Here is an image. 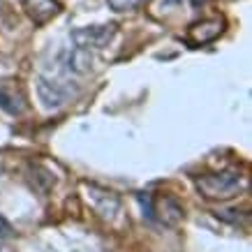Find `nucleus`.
<instances>
[{
	"label": "nucleus",
	"mask_w": 252,
	"mask_h": 252,
	"mask_svg": "<svg viewBox=\"0 0 252 252\" xmlns=\"http://www.w3.org/2000/svg\"><path fill=\"white\" fill-rule=\"evenodd\" d=\"M116 35L114 26H88V28H77L72 32V42L81 49H102L107 46Z\"/></svg>",
	"instance_id": "obj_2"
},
{
	"label": "nucleus",
	"mask_w": 252,
	"mask_h": 252,
	"mask_svg": "<svg viewBox=\"0 0 252 252\" xmlns=\"http://www.w3.org/2000/svg\"><path fill=\"white\" fill-rule=\"evenodd\" d=\"M245 185H248V181L238 171H222V174L197 178V190L213 201H224V199L236 197L241 190H245Z\"/></svg>",
	"instance_id": "obj_1"
},
{
	"label": "nucleus",
	"mask_w": 252,
	"mask_h": 252,
	"mask_svg": "<svg viewBox=\"0 0 252 252\" xmlns=\"http://www.w3.org/2000/svg\"><path fill=\"white\" fill-rule=\"evenodd\" d=\"M107 2L114 12H130V9L137 7L141 0H107Z\"/></svg>",
	"instance_id": "obj_8"
},
{
	"label": "nucleus",
	"mask_w": 252,
	"mask_h": 252,
	"mask_svg": "<svg viewBox=\"0 0 252 252\" xmlns=\"http://www.w3.org/2000/svg\"><path fill=\"white\" fill-rule=\"evenodd\" d=\"M192 5H194V7H201V5H206L208 0H190Z\"/></svg>",
	"instance_id": "obj_10"
},
{
	"label": "nucleus",
	"mask_w": 252,
	"mask_h": 252,
	"mask_svg": "<svg viewBox=\"0 0 252 252\" xmlns=\"http://www.w3.org/2000/svg\"><path fill=\"white\" fill-rule=\"evenodd\" d=\"M7 234H9V224L0 218V243H2V238H7Z\"/></svg>",
	"instance_id": "obj_9"
},
{
	"label": "nucleus",
	"mask_w": 252,
	"mask_h": 252,
	"mask_svg": "<svg viewBox=\"0 0 252 252\" xmlns=\"http://www.w3.org/2000/svg\"><path fill=\"white\" fill-rule=\"evenodd\" d=\"M67 69L74 72V74H88L93 65V56L88 49H81V46H74L72 51L67 54Z\"/></svg>",
	"instance_id": "obj_7"
},
{
	"label": "nucleus",
	"mask_w": 252,
	"mask_h": 252,
	"mask_svg": "<svg viewBox=\"0 0 252 252\" xmlns=\"http://www.w3.org/2000/svg\"><path fill=\"white\" fill-rule=\"evenodd\" d=\"M37 95H39V102L44 104V109H58L67 99V93H65V88L61 84L49 81L44 77L37 81Z\"/></svg>",
	"instance_id": "obj_6"
},
{
	"label": "nucleus",
	"mask_w": 252,
	"mask_h": 252,
	"mask_svg": "<svg viewBox=\"0 0 252 252\" xmlns=\"http://www.w3.org/2000/svg\"><path fill=\"white\" fill-rule=\"evenodd\" d=\"M23 9L31 16V21L35 26H44L54 16L61 12V2L58 0H23Z\"/></svg>",
	"instance_id": "obj_4"
},
{
	"label": "nucleus",
	"mask_w": 252,
	"mask_h": 252,
	"mask_svg": "<svg viewBox=\"0 0 252 252\" xmlns=\"http://www.w3.org/2000/svg\"><path fill=\"white\" fill-rule=\"evenodd\" d=\"M222 31H224V21L222 19H206V21L194 23L188 31V42L194 46H204L220 37Z\"/></svg>",
	"instance_id": "obj_3"
},
{
	"label": "nucleus",
	"mask_w": 252,
	"mask_h": 252,
	"mask_svg": "<svg viewBox=\"0 0 252 252\" xmlns=\"http://www.w3.org/2000/svg\"><path fill=\"white\" fill-rule=\"evenodd\" d=\"M0 107L12 116H19L26 111V97H23L21 88L14 81H2L0 79Z\"/></svg>",
	"instance_id": "obj_5"
}]
</instances>
